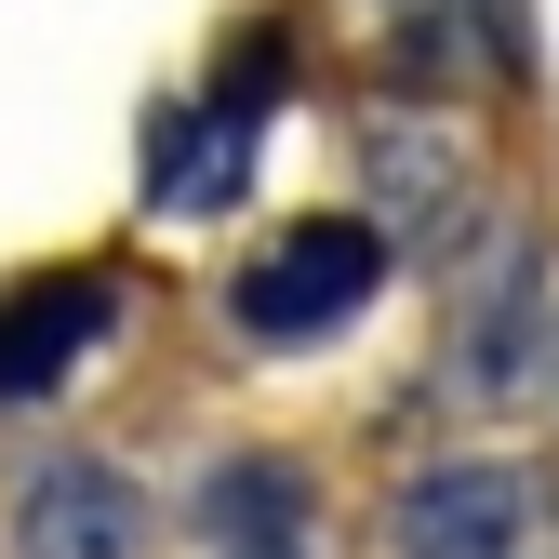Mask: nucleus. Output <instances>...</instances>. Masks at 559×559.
<instances>
[{
	"label": "nucleus",
	"mask_w": 559,
	"mask_h": 559,
	"mask_svg": "<svg viewBox=\"0 0 559 559\" xmlns=\"http://www.w3.org/2000/svg\"><path fill=\"white\" fill-rule=\"evenodd\" d=\"M27 559H133V533H147V507H133V479L94 466V453H67L27 479V507H14Z\"/></svg>",
	"instance_id": "obj_5"
},
{
	"label": "nucleus",
	"mask_w": 559,
	"mask_h": 559,
	"mask_svg": "<svg viewBox=\"0 0 559 559\" xmlns=\"http://www.w3.org/2000/svg\"><path fill=\"white\" fill-rule=\"evenodd\" d=\"M373 280H386V240L360 214H294V227L227 280V320L253 346H320V333H346V320L373 307Z\"/></svg>",
	"instance_id": "obj_1"
},
{
	"label": "nucleus",
	"mask_w": 559,
	"mask_h": 559,
	"mask_svg": "<svg viewBox=\"0 0 559 559\" xmlns=\"http://www.w3.org/2000/svg\"><path fill=\"white\" fill-rule=\"evenodd\" d=\"M200 533H227V546H294V533H307V466H280V453H227L214 493H200Z\"/></svg>",
	"instance_id": "obj_6"
},
{
	"label": "nucleus",
	"mask_w": 559,
	"mask_h": 559,
	"mask_svg": "<svg viewBox=\"0 0 559 559\" xmlns=\"http://www.w3.org/2000/svg\"><path fill=\"white\" fill-rule=\"evenodd\" d=\"M253 559H280V546H253Z\"/></svg>",
	"instance_id": "obj_7"
},
{
	"label": "nucleus",
	"mask_w": 559,
	"mask_h": 559,
	"mask_svg": "<svg viewBox=\"0 0 559 559\" xmlns=\"http://www.w3.org/2000/svg\"><path fill=\"white\" fill-rule=\"evenodd\" d=\"M253 107L240 94H200V107H160L147 120V200L160 214H227L240 200V174H253Z\"/></svg>",
	"instance_id": "obj_3"
},
{
	"label": "nucleus",
	"mask_w": 559,
	"mask_h": 559,
	"mask_svg": "<svg viewBox=\"0 0 559 559\" xmlns=\"http://www.w3.org/2000/svg\"><path fill=\"white\" fill-rule=\"evenodd\" d=\"M107 320H120L107 266H40V280H14V294H0V413H14V400H53L67 373L94 360Z\"/></svg>",
	"instance_id": "obj_2"
},
{
	"label": "nucleus",
	"mask_w": 559,
	"mask_h": 559,
	"mask_svg": "<svg viewBox=\"0 0 559 559\" xmlns=\"http://www.w3.org/2000/svg\"><path fill=\"white\" fill-rule=\"evenodd\" d=\"M386 546L400 559H507L520 546V479L507 466H427L386 507Z\"/></svg>",
	"instance_id": "obj_4"
}]
</instances>
